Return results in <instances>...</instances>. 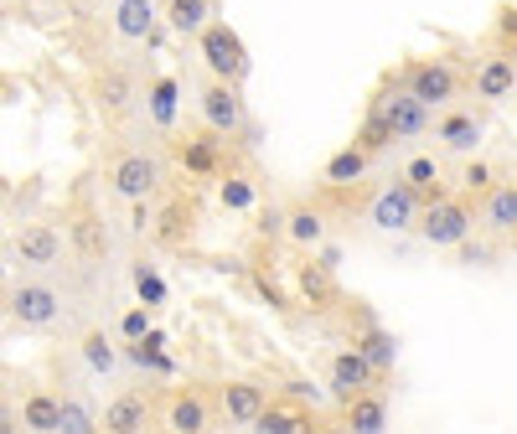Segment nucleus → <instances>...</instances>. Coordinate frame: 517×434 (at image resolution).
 <instances>
[{"label": "nucleus", "instance_id": "obj_1", "mask_svg": "<svg viewBox=\"0 0 517 434\" xmlns=\"http://www.w3.org/2000/svg\"><path fill=\"white\" fill-rule=\"evenodd\" d=\"M202 62L218 78H228V83H238L243 73H249V52H243L238 31L223 26V21H207V31H202Z\"/></svg>", "mask_w": 517, "mask_h": 434}, {"label": "nucleus", "instance_id": "obj_2", "mask_svg": "<svg viewBox=\"0 0 517 434\" xmlns=\"http://www.w3.org/2000/svg\"><path fill=\"white\" fill-rule=\"evenodd\" d=\"M471 207L466 202H450V197H435V207L424 212V223H419V233H424V243H435V248H461L466 238H471Z\"/></svg>", "mask_w": 517, "mask_h": 434}, {"label": "nucleus", "instance_id": "obj_3", "mask_svg": "<svg viewBox=\"0 0 517 434\" xmlns=\"http://www.w3.org/2000/svg\"><path fill=\"white\" fill-rule=\"evenodd\" d=\"M378 378V362L362 352V347H352V352H337L331 357V398L337 403H352L362 388H368Z\"/></svg>", "mask_w": 517, "mask_h": 434}, {"label": "nucleus", "instance_id": "obj_4", "mask_svg": "<svg viewBox=\"0 0 517 434\" xmlns=\"http://www.w3.org/2000/svg\"><path fill=\"white\" fill-rule=\"evenodd\" d=\"M202 114H207V124L218 135H238L243 130V99H238V88L228 83V78H218L212 88H202Z\"/></svg>", "mask_w": 517, "mask_h": 434}, {"label": "nucleus", "instance_id": "obj_5", "mask_svg": "<svg viewBox=\"0 0 517 434\" xmlns=\"http://www.w3.org/2000/svg\"><path fill=\"white\" fill-rule=\"evenodd\" d=\"M109 181H114V192L125 202H145L150 192H156V181H161V166L150 161V155H125V161L109 171Z\"/></svg>", "mask_w": 517, "mask_h": 434}, {"label": "nucleus", "instance_id": "obj_6", "mask_svg": "<svg viewBox=\"0 0 517 434\" xmlns=\"http://www.w3.org/2000/svg\"><path fill=\"white\" fill-rule=\"evenodd\" d=\"M414 207H419V186H414V181L388 186V192L373 202V228H383V233L409 228V223H414Z\"/></svg>", "mask_w": 517, "mask_h": 434}, {"label": "nucleus", "instance_id": "obj_7", "mask_svg": "<svg viewBox=\"0 0 517 434\" xmlns=\"http://www.w3.org/2000/svg\"><path fill=\"white\" fill-rule=\"evenodd\" d=\"M378 109H383V119L393 124V135H399V140H414V135H424V124H430V104H424V99H414L409 88H404V93H393V99H383Z\"/></svg>", "mask_w": 517, "mask_h": 434}, {"label": "nucleus", "instance_id": "obj_8", "mask_svg": "<svg viewBox=\"0 0 517 434\" xmlns=\"http://www.w3.org/2000/svg\"><path fill=\"white\" fill-rule=\"evenodd\" d=\"M11 316L21 326H47L57 316V290H47V285H16L11 290Z\"/></svg>", "mask_w": 517, "mask_h": 434}, {"label": "nucleus", "instance_id": "obj_9", "mask_svg": "<svg viewBox=\"0 0 517 434\" xmlns=\"http://www.w3.org/2000/svg\"><path fill=\"white\" fill-rule=\"evenodd\" d=\"M409 93L424 104H445L455 93V73L445 62H419V68H409Z\"/></svg>", "mask_w": 517, "mask_h": 434}, {"label": "nucleus", "instance_id": "obj_10", "mask_svg": "<svg viewBox=\"0 0 517 434\" xmlns=\"http://www.w3.org/2000/svg\"><path fill=\"white\" fill-rule=\"evenodd\" d=\"M223 414H228L233 424H254V419L264 414V388H254V383H228V388H223Z\"/></svg>", "mask_w": 517, "mask_h": 434}, {"label": "nucleus", "instance_id": "obj_11", "mask_svg": "<svg viewBox=\"0 0 517 434\" xmlns=\"http://www.w3.org/2000/svg\"><path fill=\"white\" fill-rule=\"evenodd\" d=\"M114 31L119 37H150V31H156V6H150V0H119Z\"/></svg>", "mask_w": 517, "mask_h": 434}, {"label": "nucleus", "instance_id": "obj_12", "mask_svg": "<svg viewBox=\"0 0 517 434\" xmlns=\"http://www.w3.org/2000/svg\"><path fill=\"white\" fill-rule=\"evenodd\" d=\"M16 254H21V264H52L57 254H63V238H57L52 228H26L16 238Z\"/></svg>", "mask_w": 517, "mask_h": 434}, {"label": "nucleus", "instance_id": "obj_13", "mask_svg": "<svg viewBox=\"0 0 517 434\" xmlns=\"http://www.w3.org/2000/svg\"><path fill=\"white\" fill-rule=\"evenodd\" d=\"M207 16H212V0H171L166 6V21H171V31H181V37H187V31H207Z\"/></svg>", "mask_w": 517, "mask_h": 434}, {"label": "nucleus", "instance_id": "obj_14", "mask_svg": "<svg viewBox=\"0 0 517 434\" xmlns=\"http://www.w3.org/2000/svg\"><path fill=\"white\" fill-rule=\"evenodd\" d=\"M486 228H492V233H512L517 228V186H497V192H486Z\"/></svg>", "mask_w": 517, "mask_h": 434}, {"label": "nucleus", "instance_id": "obj_15", "mask_svg": "<svg viewBox=\"0 0 517 434\" xmlns=\"http://www.w3.org/2000/svg\"><path fill=\"white\" fill-rule=\"evenodd\" d=\"M512 83H517L512 57H492V62L476 73V93H481V99H502V93H512Z\"/></svg>", "mask_w": 517, "mask_h": 434}, {"label": "nucleus", "instance_id": "obj_16", "mask_svg": "<svg viewBox=\"0 0 517 434\" xmlns=\"http://www.w3.org/2000/svg\"><path fill=\"white\" fill-rule=\"evenodd\" d=\"M21 424H26V429H37V434H47V429H63V403H57V398H47V393L26 398V403H21Z\"/></svg>", "mask_w": 517, "mask_h": 434}, {"label": "nucleus", "instance_id": "obj_17", "mask_svg": "<svg viewBox=\"0 0 517 434\" xmlns=\"http://www.w3.org/2000/svg\"><path fill=\"white\" fill-rule=\"evenodd\" d=\"M150 409H145V398H114L109 409H104V429L114 434H130V429H145Z\"/></svg>", "mask_w": 517, "mask_h": 434}, {"label": "nucleus", "instance_id": "obj_18", "mask_svg": "<svg viewBox=\"0 0 517 434\" xmlns=\"http://www.w3.org/2000/svg\"><path fill=\"white\" fill-rule=\"evenodd\" d=\"M254 429H264V434H300V429H311V419L300 409H290V403H264V414L254 419Z\"/></svg>", "mask_w": 517, "mask_h": 434}, {"label": "nucleus", "instance_id": "obj_19", "mask_svg": "<svg viewBox=\"0 0 517 434\" xmlns=\"http://www.w3.org/2000/svg\"><path fill=\"white\" fill-rule=\"evenodd\" d=\"M368 155H373V150H362V145H347V150H337V155L326 161V181H331V186H347V181H357L362 171H368Z\"/></svg>", "mask_w": 517, "mask_h": 434}, {"label": "nucleus", "instance_id": "obj_20", "mask_svg": "<svg viewBox=\"0 0 517 434\" xmlns=\"http://www.w3.org/2000/svg\"><path fill=\"white\" fill-rule=\"evenodd\" d=\"M347 424H352V429H362V434H378V429L388 424V409H383V398H368V393H357V398L347 403Z\"/></svg>", "mask_w": 517, "mask_h": 434}, {"label": "nucleus", "instance_id": "obj_21", "mask_svg": "<svg viewBox=\"0 0 517 434\" xmlns=\"http://www.w3.org/2000/svg\"><path fill=\"white\" fill-rule=\"evenodd\" d=\"M440 140L450 150H476L481 145V124L471 114H450V119H440Z\"/></svg>", "mask_w": 517, "mask_h": 434}, {"label": "nucleus", "instance_id": "obj_22", "mask_svg": "<svg viewBox=\"0 0 517 434\" xmlns=\"http://www.w3.org/2000/svg\"><path fill=\"white\" fill-rule=\"evenodd\" d=\"M171 429H181V434L207 429V403H202L197 393H181V398L171 403Z\"/></svg>", "mask_w": 517, "mask_h": 434}, {"label": "nucleus", "instance_id": "obj_23", "mask_svg": "<svg viewBox=\"0 0 517 434\" xmlns=\"http://www.w3.org/2000/svg\"><path fill=\"white\" fill-rule=\"evenodd\" d=\"M83 362L94 367V372H114L119 352L109 347V336H104V331H88V336H83Z\"/></svg>", "mask_w": 517, "mask_h": 434}, {"label": "nucleus", "instance_id": "obj_24", "mask_svg": "<svg viewBox=\"0 0 517 434\" xmlns=\"http://www.w3.org/2000/svg\"><path fill=\"white\" fill-rule=\"evenodd\" d=\"M300 295H306L311 305H326V300H331V264L300 269Z\"/></svg>", "mask_w": 517, "mask_h": 434}, {"label": "nucleus", "instance_id": "obj_25", "mask_svg": "<svg viewBox=\"0 0 517 434\" xmlns=\"http://www.w3.org/2000/svg\"><path fill=\"white\" fill-rule=\"evenodd\" d=\"M393 140H399V135H393V124L383 119V109H373L368 124L357 130V145H362V150H383V145H393Z\"/></svg>", "mask_w": 517, "mask_h": 434}, {"label": "nucleus", "instance_id": "obj_26", "mask_svg": "<svg viewBox=\"0 0 517 434\" xmlns=\"http://www.w3.org/2000/svg\"><path fill=\"white\" fill-rule=\"evenodd\" d=\"M73 243H78L83 259H104V254H109V238H104L99 223H78V228H73Z\"/></svg>", "mask_w": 517, "mask_h": 434}, {"label": "nucleus", "instance_id": "obj_27", "mask_svg": "<svg viewBox=\"0 0 517 434\" xmlns=\"http://www.w3.org/2000/svg\"><path fill=\"white\" fill-rule=\"evenodd\" d=\"M362 352H368L378 362V372H383V367H393V357H399V341H393V331H368Z\"/></svg>", "mask_w": 517, "mask_h": 434}, {"label": "nucleus", "instance_id": "obj_28", "mask_svg": "<svg viewBox=\"0 0 517 434\" xmlns=\"http://www.w3.org/2000/svg\"><path fill=\"white\" fill-rule=\"evenodd\" d=\"M99 99H104V109H125L130 104V78L125 73H104L99 78Z\"/></svg>", "mask_w": 517, "mask_h": 434}, {"label": "nucleus", "instance_id": "obj_29", "mask_svg": "<svg viewBox=\"0 0 517 434\" xmlns=\"http://www.w3.org/2000/svg\"><path fill=\"white\" fill-rule=\"evenodd\" d=\"M285 233H290L295 243L311 248V243H321V217H316V212H290V228H285Z\"/></svg>", "mask_w": 517, "mask_h": 434}, {"label": "nucleus", "instance_id": "obj_30", "mask_svg": "<svg viewBox=\"0 0 517 434\" xmlns=\"http://www.w3.org/2000/svg\"><path fill=\"white\" fill-rule=\"evenodd\" d=\"M150 109H156V119H161V124H171V119H176V83H171V78H161L156 88H150Z\"/></svg>", "mask_w": 517, "mask_h": 434}, {"label": "nucleus", "instance_id": "obj_31", "mask_svg": "<svg viewBox=\"0 0 517 434\" xmlns=\"http://www.w3.org/2000/svg\"><path fill=\"white\" fill-rule=\"evenodd\" d=\"M249 202H254V186H249V181H238V176H228V181H223V207L243 212Z\"/></svg>", "mask_w": 517, "mask_h": 434}, {"label": "nucleus", "instance_id": "obj_32", "mask_svg": "<svg viewBox=\"0 0 517 434\" xmlns=\"http://www.w3.org/2000/svg\"><path fill=\"white\" fill-rule=\"evenodd\" d=\"M435 176H440V171H435V161H430V155H419V161H409V181H414V186H424V192H435Z\"/></svg>", "mask_w": 517, "mask_h": 434}, {"label": "nucleus", "instance_id": "obj_33", "mask_svg": "<svg viewBox=\"0 0 517 434\" xmlns=\"http://www.w3.org/2000/svg\"><path fill=\"white\" fill-rule=\"evenodd\" d=\"M63 429L68 434H88V429H94V419H88L83 403H63Z\"/></svg>", "mask_w": 517, "mask_h": 434}, {"label": "nucleus", "instance_id": "obj_34", "mask_svg": "<svg viewBox=\"0 0 517 434\" xmlns=\"http://www.w3.org/2000/svg\"><path fill=\"white\" fill-rule=\"evenodd\" d=\"M461 181H466V186H471V192H492V171H486V166H481V161H471V166H466V176H461Z\"/></svg>", "mask_w": 517, "mask_h": 434}, {"label": "nucleus", "instance_id": "obj_35", "mask_svg": "<svg viewBox=\"0 0 517 434\" xmlns=\"http://www.w3.org/2000/svg\"><path fill=\"white\" fill-rule=\"evenodd\" d=\"M135 285H140V295H145V300H150V305H156V300H161V295H166V285H161V279H156V274H145V269H140V274H135Z\"/></svg>", "mask_w": 517, "mask_h": 434}, {"label": "nucleus", "instance_id": "obj_36", "mask_svg": "<svg viewBox=\"0 0 517 434\" xmlns=\"http://www.w3.org/2000/svg\"><path fill=\"white\" fill-rule=\"evenodd\" d=\"M125 336H130V341L150 336V316H145V310H130V316H125Z\"/></svg>", "mask_w": 517, "mask_h": 434}, {"label": "nucleus", "instance_id": "obj_37", "mask_svg": "<svg viewBox=\"0 0 517 434\" xmlns=\"http://www.w3.org/2000/svg\"><path fill=\"white\" fill-rule=\"evenodd\" d=\"M187 166L192 171H212V145H187Z\"/></svg>", "mask_w": 517, "mask_h": 434}, {"label": "nucleus", "instance_id": "obj_38", "mask_svg": "<svg viewBox=\"0 0 517 434\" xmlns=\"http://www.w3.org/2000/svg\"><path fill=\"white\" fill-rule=\"evenodd\" d=\"M497 31H502V37H507V42H517V6H507V11H502V21H497Z\"/></svg>", "mask_w": 517, "mask_h": 434}, {"label": "nucleus", "instance_id": "obj_39", "mask_svg": "<svg viewBox=\"0 0 517 434\" xmlns=\"http://www.w3.org/2000/svg\"><path fill=\"white\" fill-rule=\"evenodd\" d=\"M290 398H295V403H306V398L316 403V398H321V388H316V383H290Z\"/></svg>", "mask_w": 517, "mask_h": 434}, {"label": "nucleus", "instance_id": "obj_40", "mask_svg": "<svg viewBox=\"0 0 517 434\" xmlns=\"http://www.w3.org/2000/svg\"><path fill=\"white\" fill-rule=\"evenodd\" d=\"M259 295H264L269 305H280V290H275V285H269V279H264V274H259Z\"/></svg>", "mask_w": 517, "mask_h": 434}, {"label": "nucleus", "instance_id": "obj_41", "mask_svg": "<svg viewBox=\"0 0 517 434\" xmlns=\"http://www.w3.org/2000/svg\"><path fill=\"white\" fill-rule=\"evenodd\" d=\"M512 68H517V42H512Z\"/></svg>", "mask_w": 517, "mask_h": 434}]
</instances>
